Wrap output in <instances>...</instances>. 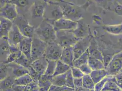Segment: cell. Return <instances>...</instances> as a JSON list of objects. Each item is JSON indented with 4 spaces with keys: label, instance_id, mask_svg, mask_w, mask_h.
I'll use <instances>...</instances> for the list:
<instances>
[{
    "label": "cell",
    "instance_id": "obj_1",
    "mask_svg": "<svg viewBox=\"0 0 122 91\" xmlns=\"http://www.w3.org/2000/svg\"><path fill=\"white\" fill-rule=\"evenodd\" d=\"M54 1L61 7L63 18L76 22L82 20L85 6L76 5L72 2L62 0Z\"/></svg>",
    "mask_w": 122,
    "mask_h": 91
},
{
    "label": "cell",
    "instance_id": "obj_2",
    "mask_svg": "<svg viewBox=\"0 0 122 91\" xmlns=\"http://www.w3.org/2000/svg\"><path fill=\"white\" fill-rule=\"evenodd\" d=\"M46 4V0H34L33 5L26 14L27 16L25 17L30 25L35 29L44 20V14Z\"/></svg>",
    "mask_w": 122,
    "mask_h": 91
},
{
    "label": "cell",
    "instance_id": "obj_3",
    "mask_svg": "<svg viewBox=\"0 0 122 91\" xmlns=\"http://www.w3.org/2000/svg\"><path fill=\"white\" fill-rule=\"evenodd\" d=\"M35 34L41 40L48 44L56 40V31L53 25L44 19L35 29Z\"/></svg>",
    "mask_w": 122,
    "mask_h": 91
},
{
    "label": "cell",
    "instance_id": "obj_4",
    "mask_svg": "<svg viewBox=\"0 0 122 91\" xmlns=\"http://www.w3.org/2000/svg\"><path fill=\"white\" fill-rule=\"evenodd\" d=\"M63 17V13L60 6L54 1H47L44 14V19L51 24Z\"/></svg>",
    "mask_w": 122,
    "mask_h": 91
},
{
    "label": "cell",
    "instance_id": "obj_5",
    "mask_svg": "<svg viewBox=\"0 0 122 91\" xmlns=\"http://www.w3.org/2000/svg\"><path fill=\"white\" fill-rule=\"evenodd\" d=\"M56 41L64 48L73 46L81 39L77 38L71 30L56 31Z\"/></svg>",
    "mask_w": 122,
    "mask_h": 91
},
{
    "label": "cell",
    "instance_id": "obj_6",
    "mask_svg": "<svg viewBox=\"0 0 122 91\" xmlns=\"http://www.w3.org/2000/svg\"><path fill=\"white\" fill-rule=\"evenodd\" d=\"M48 43L41 40L35 34L32 38L31 60L35 61L44 56Z\"/></svg>",
    "mask_w": 122,
    "mask_h": 91
},
{
    "label": "cell",
    "instance_id": "obj_7",
    "mask_svg": "<svg viewBox=\"0 0 122 91\" xmlns=\"http://www.w3.org/2000/svg\"><path fill=\"white\" fill-rule=\"evenodd\" d=\"M18 27L24 37L32 38L35 34V28L31 25L25 15H18L13 22Z\"/></svg>",
    "mask_w": 122,
    "mask_h": 91
},
{
    "label": "cell",
    "instance_id": "obj_8",
    "mask_svg": "<svg viewBox=\"0 0 122 91\" xmlns=\"http://www.w3.org/2000/svg\"><path fill=\"white\" fill-rule=\"evenodd\" d=\"M0 17L13 22L18 16L16 5L10 0L0 1Z\"/></svg>",
    "mask_w": 122,
    "mask_h": 91
},
{
    "label": "cell",
    "instance_id": "obj_9",
    "mask_svg": "<svg viewBox=\"0 0 122 91\" xmlns=\"http://www.w3.org/2000/svg\"><path fill=\"white\" fill-rule=\"evenodd\" d=\"M108 76H114L120 72L122 69V51L114 55L105 68Z\"/></svg>",
    "mask_w": 122,
    "mask_h": 91
},
{
    "label": "cell",
    "instance_id": "obj_10",
    "mask_svg": "<svg viewBox=\"0 0 122 91\" xmlns=\"http://www.w3.org/2000/svg\"><path fill=\"white\" fill-rule=\"evenodd\" d=\"M63 48L56 41L48 44L44 56L47 60L57 61L60 59Z\"/></svg>",
    "mask_w": 122,
    "mask_h": 91
},
{
    "label": "cell",
    "instance_id": "obj_11",
    "mask_svg": "<svg viewBox=\"0 0 122 91\" xmlns=\"http://www.w3.org/2000/svg\"><path fill=\"white\" fill-rule=\"evenodd\" d=\"M92 37L88 35L86 37L80 39L73 46L74 53V60H76L81 56L86 50H88Z\"/></svg>",
    "mask_w": 122,
    "mask_h": 91
},
{
    "label": "cell",
    "instance_id": "obj_12",
    "mask_svg": "<svg viewBox=\"0 0 122 91\" xmlns=\"http://www.w3.org/2000/svg\"><path fill=\"white\" fill-rule=\"evenodd\" d=\"M52 25L56 31L71 30L76 28L78 22L63 17L55 21Z\"/></svg>",
    "mask_w": 122,
    "mask_h": 91
},
{
    "label": "cell",
    "instance_id": "obj_13",
    "mask_svg": "<svg viewBox=\"0 0 122 91\" xmlns=\"http://www.w3.org/2000/svg\"><path fill=\"white\" fill-rule=\"evenodd\" d=\"M18 27L13 23V26L7 36L8 41L11 46H17L24 38Z\"/></svg>",
    "mask_w": 122,
    "mask_h": 91
},
{
    "label": "cell",
    "instance_id": "obj_14",
    "mask_svg": "<svg viewBox=\"0 0 122 91\" xmlns=\"http://www.w3.org/2000/svg\"><path fill=\"white\" fill-rule=\"evenodd\" d=\"M10 1L16 5L18 15H25L27 13L34 2V0H15Z\"/></svg>",
    "mask_w": 122,
    "mask_h": 91
},
{
    "label": "cell",
    "instance_id": "obj_15",
    "mask_svg": "<svg viewBox=\"0 0 122 91\" xmlns=\"http://www.w3.org/2000/svg\"><path fill=\"white\" fill-rule=\"evenodd\" d=\"M48 66V60L43 56L33 61L31 66L40 76L45 74Z\"/></svg>",
    "mask_w": 122,
    "mask_h": 91
},
{
    "label": "cell",
    "instance_id": "obj_16",
    "mask_svg": "<svg viewBox=\"0 0 122 91\" xmlns=\"http://www.w3.org/2000/svg\"><path fill=\"white\" fill-rule=\"evenodd\" d=\"M7 64L9 69V76L13 77L15 79L21 76L29 74L27 69L15 62Z\"/></svg>",
    "mask_w": 122,
    "mask_h": 91
},
{
    "label": "cell",
    "instance_id": "obj_17",
    "mask_svg": "<svg viewBox=\"0 0 122 91\" xmlns=\"http://www.w3.org/2000/svg\"><path fill=\"white\" fill-rule=\"evenodd\" d=\"M10 46L7 37L0 38V63H5L10 53Z\"/></svg>",
    "mask_w": 122,
    "mask_h": 91
},
{
    "label": "cell",
    "instance_id": "obj_18",
    "mask_svg": "<svg viewBox=\"0 0 122 91\" xmlns=\"http://www.w3.org/2000/svg\"><path fill=\"white\" fill-rule=\"evenodd\" d=\"M60 60L69 66L72 67L74 60L73 47H67L63 48Z\"/></svg>",
    "mask_w": 122,
    "mask_h": 91
},
{
    "label": "cell",
    "instance_id": "obj_19",
    "mask_svg": "<svg viewBox=\"0 0 122 91\" xmlns=\"http://www.w3.org/2000/svg\"><path fill=\"white\" fill-rule=\"evenodd\" d=\"M20 50L22 54L31 60L32 38L25 37L19 44Z\"/></svg>",
    "mask_w": 122,
    "mask_h": 91
},
{
    "label": "cell",
    "instance_id": "obj_20",
    "mask_svg": "<svg viewBox=\"0 0 122 91\" xmlns=\"http://www.w3.org/2000/svg\"><path fill=\"white\" fill-rule=\"evenodd\" d=\"M90 56L96 58L103 62V55L98 48L97 42L94 38H92L90 46L88 48Z\"/></svg>",
    "mask_w": 122,
    "mask_h": 91
},
{
    "label": "cell",
    "instance_id": "obj_21",
    "mask_svg": "<svg viewBox=\"0 0 122 91\" xmlns=\"http://www.w3.org/2000/svg\"><path fill=\"white\" fill-rule=\"evenodd\" d=\"M78 22V25L76 28L71 30L77 38L82 39L88 36L89 35V29L88 26L82 21L79 20Z\"/></svg>",
    "mask_w": 122,
    "mask_h": 91
},
{
    "label": "cell",
    "instance_id": "obj_22",
    "mask_svg": "<svg viewBox=\"0 0 122 91\" xmlns=\"http://www.w3.org/2000/svg\"><path fill=\"white\" fill-rule=\"evenodd\" d=\"M53 76H48L44 74L39 77L38 84V91H48L52 85Z\"/></svg>",
    "mask_w": 122,
    "mask_h": 91
},
{
    "label": "cell",
    "instance_id": "obj_23",
    "mask_svg": "<svg viewBox=\"0 0 122 91\" xmlns=\"http://www.w3.org/2000/svg\"><path fill=\"white\" fill-rule=\"evenodd\" d=\"M13 25L12 21L3 17L0 18V38L7 37L8 33Z\"/></svg>",
    "mask_w": 122,
    "mask_h": 91
},
{
    "label": "cell",
    "instance_id": "obj_24",
    "mask_svg": "<svg viewBox=\"0 0 122 91\" xmlns=\"http://www.w3.org/2000/svg\"><path fill=\"white\" fill-rule=\"evenodd\" d=\"M15 78L9 76L0 80V91H13L15 83Z\"/></svg>",
    "mask_w": 122,
    "mask_h": 91
},
{
    "label": "cell",
    "instance_id": "obj_25",
    "mask_svg": "<svg viewBox=\"0 0 122 91\" xmlns=\"http://www.w3.org/2000/svg\"><path fill=\"white\" fill-rule=\"evenodd\" d=\"M10 53L8 56L5 64H9L15 62L20 57L22 54V52L20 50L19 45L17 46H10Z\"/></svg>",
    "mask_w": 122,
    "mask_h": 91
},
{
    "label": "cell",
    "instance_id": "obj_26",
    "mask_svg": "<svg viewBox=\"0 0 122 91\" xmlns=\"http://www.w3.org/2000/svg\"><path fill=\"white\" fill-rule=\"evenodd\" d=\"M90 76L95 84L102 81L105 77L108 76L107 71L105 69L93 70L92 71Z\"/></svg>",
    "mask_w": 122,
    "mask_h": 91
},
{
    "label": "cell",
    "instance_id": "obj_27",
    "mask_svg": "<svg viewBox=\"0 0 122 91\" xmlns=\"http://www.w3.org/2000/svg\"><path fill=\"white\" fill-rule=\"evenodd\" d=\"M71 68V66L59 60L57 61L56 70L53 76L65 74L70 70Z\"/></svg>",
    "mask_w": 122,
    "mask_h": 91
},
{
    "label": "cell",
    "instance_id": "obj_28",
    "mask_svg": "<svg viewBox=\"0 0 122 91\" xmlns=\"http://www.w3.org/2000/svg\"><path fill=\"white\" fill-rule=\"evenodd\" d=\"M103 29L112 35H122V23L117 25H105L103 26Z\"/></svg>",
    "mask_w": 122,
    "mask_h": 91
},
{
    "label": "cell",
    "instance_id": "obj_29",
    "mask_svg": "<svg viewBox=\"0 0 122 91\" xmlns=\"http://www.w3.org/2000/svg\"><path fill=\"white\" fill-rule=\"evenodd\" d=\"M89 57L90 55L89 51L88 50H87L83 54H82L81 56H79L77 59L73 61V66L78 68L83 64L88 63Z\"/></svg>",
    "mask_w": 122,
    "mask_h": 91
},
{
    "label": "cell",
    "instance_id": "obj_30",
    "mask_svg": "<svg viewBox=\"0 0 122 91\" xmlns=\"http://www.w3.org/2000/svg\"><path fill=\"white\" fill-rule=\"evenodd\" d=\"M88 65L92 71L105 69V66L103 62L91 56L89 57Z\"/></svg>",
    "mask_w": 122,
    "mask_h": 91
},
{
    "label": "cell",
    "instance_id": "obj_31",
    "mask_svg": "<svg viewBox=\"0 0 122 91\" xmlns=\"http://www.w3.org/2000/svg\"><path fill=\"white\" fill-rule=\"evenodd\" d=\"M82 81L83 87L90 91H94L95 84L90 75H84L82 77Z\"/></svg>",
    "mask_w": 122,
    "mask_h": 91
},
{
    "label": "cell",
    "instance_id": "obj_32",
    "mask_svg": "<svg viewBox=\"0 0 122 91\" xmlns=\"http://www.w3.org/2000/svg\"><path fill=\"white\" fill-rule=\"evenodd\" d=\"M66 73L61 75L53 76L52 80V85L61 87L66 86Z\"/></svg>",
    "mask_w": 122,
    "mask_h": 91
},
{
    "label": "cell",
    "instance_id": "obj_33",
    "mask_svg": "<svg viewBox=\"0 0 122 91\" xmlns=\"http://www.w3.org/2000/svg\"><path fill=\"white\" fill-rule=\"evenodd\" d=\"M33 81L30 75L27 74L15 79V83L16 85L25 86Z\"/></svg>",
    "mask_w": 122,
    "mask_h": 91
},
{
    "label": "cell",
    "instance_id": "obj_34",
    "mask_svg": "<svg viewBox=\"0 0 122 91\" xmlns=\"http://www.w3.org/2000/svg\"><path fill=\"white\" fill-rule=\"evenodd\" d=\"M32 62L31 60L22 53L20 57L15 62L27 69L31 66Z\"/></svg>",
    "mask_w": 122,
    "mask_h": 91
},
{
    "label": "cell",
    "instance_id": "obj_35",
    "mask_svg": "<svg viewBox=\"0 0 122 91\" xmlns=\"http://www.w3.org/2000/svg\"><path fill=\"white\" fill-rule=\"evenodd\" d=\"M57 61L48 60V66L45 74L48 76H53L56 70Z\"/></svg>",
    "mask_w": 122,
    "mask_h": 91
},
{
    "label": "cell",
    "instance_id": "obj_36",
    "mask_svg": "<svg viewBox=\"0 0 122 91\" xmlns=\"http://www.w3.org/2000/svg\"><path fill=\"white\" fill-rule=\"evenodd\" d=\"M9 76V69L8 65L0 63V80Z\"/></svg>",
    "mask_w": 122,
    "mask_h": 91
},
{
    "label": "cell",
    "instance_id": "obj_37",
    "mask_svg": "<svg viewBox=\"0 0 122 91\" xmlns=\"http://www.w3.org/2000/svg\"><path fill=\"white\" fill-rule=\"evenodd\" d=\"M66 86L71 88H74V77L72 75L71 69L66 72Z\"/></svg>",
    "mask_w": 122,
    "mask_h": 91
},
{
    "label": "cell",
    "instance_id": "obj_38",
    "mask_svg": "<svg viewBox=\"0 0 122 91\" xmlns=\"http://www.w3.org/2000/svg\"><path fill=\"white\" fill-rule=\"evenodd\" d=\"M27 70L28 71L29 74L30 75V77H31L33 81L34 82L38 83L39 77L40 76L38 75V74L34 70V69L32 68V67L31 66L27 69Z\"/></svg>",
    "mask_w": 122,
    "mask_h": 91
},
{
    "label": "cell",
    "instance_id": "obj_39",
    "mask_svg": "<svg viewBox=\"0 0 122 91\" xmlns=\"http://www.w3.org/2000/svg\"><path fill=\"white\" fill-rule=\"evenodd\" d=\"M110 76H107L106 77H105L102 81H99L96 84H95L94 91H101L104 86H105L106 83L109 78Z\"/></svg>",
    "mask_w": 122,
    "mask_h": 91
},
{
    "label": "cell",
    "instance_id": "obj_40",
    "mask_svg": "<svg viewBox=\"0 0 122 91\" xmlns=\"http://www.w3.org/2000/svg\"><path fill=\"white\" fill-rule=\"evenodd\" d=\"M71 71L72 75L74 78H82L84 76V74L79 68L72 66L71 67Z\"/></svg>",
    "mask_w": 122,
    "mask_h": 91
},
{
    "label": "cell",
    "instance_id": "obj_41",
    "mask_svg": "<svg viewBox=\"0 0 122 91\" xmlns=\"http://www.w3.org/2000/svg\"><path fill=\"white\" fill-rule=\"evenodd\" d=\"M39 86L38 83L32 82L29 84L25 86L24 91H38Z\"/></svg>",
    "mask_w": 122,
    "mask_h": 91
},
{
    "label": "cell",
    "instance_id": "obj_42",
    "mask_svg": "<svg viewBox=\"0 0 122 91\" xmlns=\"http://www.w3.org/2000/svg\"><path fill=\"white\" fill-rule=\"evenodd\" d=\"M78 68L81 70L84 75H90L92 71L90 66H89L88 63L83 64Z\"/></svg>",
    "mask_w": 122,
    "mask_h": 91
},
{
    "label": "cell",
    "instance_id": "obj_43",
    "mask_svg": "<svg viewBox=\"0 0 122 91\" xmlns=\"http://www.w3.org/2000/svg\"><path fill=\"white\" fill-rule=\"evenodd\" d=\"M113 80L117 85L122 90V72L120 71L115 76H113Z\"/></svg>",
    "mask_w": 122,
    "mask_h": 91
},
{
    "label": "cell",
    "instance_id": "obj_44",
    "mask_svg": "<svg viewBox=\"0 0 122 91\" xmlns=\"http://www.w3.org/2000/svg\"><path fill=\"white\" fill-rule=\"evenodd\" d=\"M82 85H83L82 78H74V86L75 89L82 87Z\"/></svg>",
    "mask_w": 122,
    "mask_h": 91
},
{
    "label": "cell",
    "instance_id": "obj_45",
    "mask_svg": "<svg viewBox=\"0 0 122 91\" xmlns=\"http://www.w3.org/2000/svg\"><path fill=\"white\" fill-rule=\"evenodd\" d=\"M114 10L118 15L122 16V5L119 3H117L115 6Z\"/></svg>",
    "mask_w": 122,
    "mask_h": 91
},
{
    "label": "cell",
    "instance_id": "obj_46",
    "mask_svg": "<svg viewBox=\"0 0 122 91\" xmlns=\"http://www.w3.org/2000/svg\"><path fill=\"white\" fill-rule=\"evenodd\" d=\"M25 86H19L15 85L13 87V91H24Z\"/></svg>",
    "mask_w": 122,
    "mask_h": 91
},
{
    "label": "cell",
    "instance_id": "obj_47",
    "mask_svg": "<svg viewBox=\"0 0 122 91\" xmlns=\"http://www.w3.org/2000/svg\"><path fill=\"white\" fill-rule=\"evenodd\" d=\"M61 87L51 85L48 91H61Z\"/></svg>",
    "mask_w": 122,
    "mask_h": 91
},
{
    "label": "cell",
    "instance_id": "obj_48",
    "mask_svg": "<svg viewBox=\"0 0 122 91\" xmlns=\"http://www.w3.org/2000/svg\"><path fill=\"white\" fill-rule=\"evenodd\" d=\"M75 89L73 88H71L70 87H68L66 86H63L61 87V91H74Z\"/></svg>",
    "mask_w": 122,
    "mask_h": 91
},
{
    "label": "cell",
    "instance_id": "obj_49",
    "mask_svg": "<svg viewBox=\"0 0 122 91\" xmlns=\"http://www.w3.org/2000/svg\"><path fill=\"white\" fill-rule=\"evenodd\" d=\"M101 91H114L110 89H102Z\"/></svg>",
    "mask_w": 122,
    "mask_h": 91
},
{
    "label": "cell",
    "instance_id": "obj_50",
    "mask_svg": "<svg viewBox=\"0 0 122 91\" xmlns=\"http://www.w3.org/2000/svg\"><path fill=\"white\" fill-rule=\"evenodd\" d=\"M121 72H122V70H121Z\"/></svg>",
    "mask_w": 122,
    "mask_h": 91
}]
</instances>
